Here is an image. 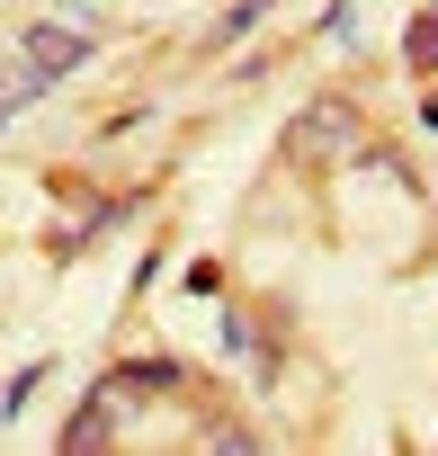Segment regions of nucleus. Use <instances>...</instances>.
Masks as SVG:
<instances>
[{
	"label": "nucleus",
	"mask_w": 438,
	"mask_h": 456,
	"mask_svg": "<svg viewBox=\"0 0 438 456\" xmlns=\"http://www.w3.org/2000/svg\"><path fill=\"white\" fill-rule=\"evenodd\" d=\"M349 143H358V108H349V99H313V108H304V117L287 126V152H296L304 170H322V161H340Z\"/></svg>",
	"instance_id": "obj_1"
},
{
	"label": "nucleus",
	"mask_w": 438,
	"mask_h": 456,
	"mask_svg": "<svg viewBox=\"0 0 438 456\" xmlns=\"http://www.w3.org/2000/svg\"><path fill=\"white\" fill-rule=\"evenodd\" d=\"M19 45H28V63H36L45 81H63V72H81V63H90V37H81V28H28Z\"/></svg>",
	"instance_id": "obj_2"
},
{
	"label": "nucleus",
	"mask_w": 438,
	"mask_h": 456,
	"mask_svg": "<svg viewBox=\"0 0 438 456\" xmlns=\"http://www.w3.org/2000/svg\"><path fill=\"white\" fill-rule=\"evenodd\" d=\"M36 99H45V72L28 63V45H19V54H0V126H10L19 108H36Z\"/></svg>",
	"instance_id": "obj_3"
},
{
	"label": "nucleus",
	"mask_w": 438,
	"mask_h": 456,
	"mask_svg": "<svg viewBox=\"0 0 438 456\" xmlns=\"http://www.w3.org/2000/svg\"><path fill=\"white\" fill-rule=\"evenodd\" d=\"M224 358H242V367H251V385H269V376H278V349L251 331V314H224Z\"/></svg>",
	"instance_id": "obj_4"
},
{
	"label": "nucleus",
	"mask_w": 438,
	"mask_h": 456,
	"mask_svg": "<svg viewBox=\"0 0 438 456\" xmlns=\"http://www.w3.org/2000/svg\"><path fill=\"white\" fill-rule=\"evenodd\" d=\"M117 385H126V394H170L179 367H170V358H134V367H117Z\"/></svg>",
	"instance_id": "obj_5"
},
{
	"label": "nucleus",
	"mask_w": 438,
	"mask_h": 456,
	"mask_svg": "<svg viewBox=\"0 0 438 456\" xmlns=\"http://www.w3.org/2000/svg\"><path fill=\"white\" fill-rule=\"evenodd\" d=\"M402 63H411V72H438V10H420V19H411V37H402Z\"/></svg>",
	"instance_id": "obj_6"
},
{
	"label": "nucleus",
	"mask_w": 438,
	"mask_h": 456,
	"mask_svg": "<svg viewBox=\"0 0 438 456\" xmlns=\"http://www.w3.org/2000/svg\"><path fill=\"white\" fill-rule=\"evenodd\" d=\"M36 385H45V367H19V385H10V394H0V411H10V420H19V411L36 403Z\"/></svg>",
	"instance_id": "obj_7"
},
{
	"label": "nucleus",
	"mask_w": 438,
	"mask_h": 456,
	"mask_svg": "<svg viewBox=\"0 0 438 456\" xmlns=\"http://www.w3.org/2000/svg\"><path fill=\"white\" fill-rule=\"evenodd\" d=\"M260 10H269V0H242V10L224 19V45H233V37H251V28H260Z\"/></svg>",
	"instance_id": "obj_8"
}]
</instances>
